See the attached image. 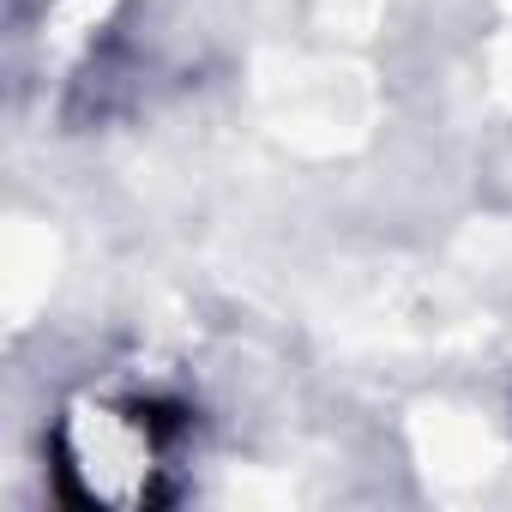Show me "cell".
<instances>
[{
  "label": "cell",
  "instance_id": "cell-1",
  "mask_svg": "<svg viewBox=\"0 0 512 512\" xmlns=\"http://www.w3.org/2000/svg\"><path fill=\"white\" fill-rule=\"evenodd\" d=\"M181 428L163 404H121V410H85L61 428V482L79 500H139L145 476L163 458V440Z\"/></svg>",
  "mask_w": 512,
  "mask_h": 512
}]
</instances>
